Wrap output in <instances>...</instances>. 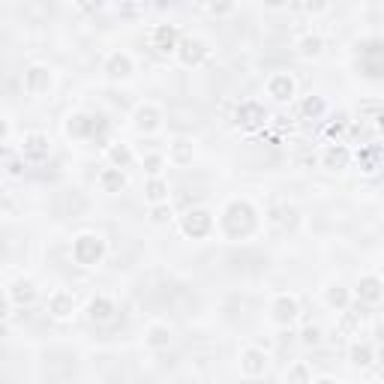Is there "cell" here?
Masks as SVG:
<instances>
[{
	"label": "cell",
	"instance_id": "6da1fadb",
	"mask_svg": "<svg viewBox=\"0 0 384 384\" xmlns=\"http://www.w3.org/2000/svg\"><path fill=\"white\" fill-rule=\"evenodd\" d=\"M255 229H259V210H255L249 202L234 198V202L225 204V210H222V232H225V237L244 240V237L255 234Z\"/></svg>",
	"mask_w": 384,
	"mask_h": 384
},
{
	"label": "cell",
	"instance_id": "7a4b0ae2",
	"mask_svg": "<svg viewBox=\"0 0 384 384\" xmlns=\"http://www.w3.org/2000/svg\"><path fill=\"white\" fill-rule=\"evenodd\" d=\"M105 259V240L99 234L84 232L73 240V261L81 267H96L99 261Z\"/></svg>",
	"mask_w": 384,
	"mask_h": 384
},
{
	"label": "cell",
	"instance_id": "3957f363",
	"mask_svg": "<svg viewBox=\"0 0 384 384\" xmlns=\"http://www.w3.org/2000/svg\"><path fill=\"white\" fill-rule=\"evenodd\" d=\"M51 88H54V73L46 63H31L24 69V93L27 96L42 99L51 93Z\"/></svg>",
	"mask_w": 384,
	"mask_h": 384
},
{
	"label": "cell",
	"instance_id": "277c9868",
	"mask_svg": "<svg viewBox=\"0 0 384 384\" xmlns=\"http://www.w3.org/2000/svg\"><path fill=\"white\" fill-rule=\"evenodd\" d=\"M66 133L73 138H99L108 133V123L105 118H90L84 111H76V115L66 118Z\"/></svg>",
	"mask_w": 384,
	"mask_h": 384
},
{
	"label": "cell",
	"instance_id": "5b68a950",
	"mask_svg": "<svg viewBox=\"0 0 384 384\" xmlns=\"http://www.w3.org/2000/svg\"><path fill=\"white\" fill-rule=\"evenodd\" d=\"M180 232L187 234V237H192V240L207 237V234L213 232V213L204 210V207H192V210H187V213L180 217Z\"/></svg>",
	"mask_w": 384,
	"mask_h": 384
},
{
	"label": "cell",
	"instance_id": "8992f818",
	"mask_svg": "<svg viewBox=\"0 0 384 384\" xmlns=\"http://www.w3.org/2000/svg\"><path fill=\"white\" fill-rule=\"evenodd\" d=\"M360 69L369 78H384V42L369 39L360 46Z\"/></svg>",
	"mask_w": 384,
	"mask_h": 384
},
{
	"label": "cell",
	"instance_id": "52a82bcc",
	"mask_svg": "<svg viewBox=\"0 0 384 384\" xmlns=\"http://www.w3.org/2000/svg\"><path fill=\"white\" fill-rule=\"evenodd\" d=\"M207 54H210V48L202 36H183L177 46V61L183 66H202L207 61Z\"/></svg>",
	"mask_w": 384,
	"mask_h": 384
},
{
	"label": "cell",
	"instance_id": "ba28073f",
	"mask_svg": "<svg viewBox=\"0 0 384 384\" xmlns=\"http://www.w3.org/2000/svg\"><path fill=\"white\" fill-rule=\"evenodd\" d=\"M48 153H51V141L46 133H27L21 138V160L42 162V160H48Z\"/></svg>",
	"mask_w": 384,
	"mask_h": 384
},
{
	"label": "cell",
	"instance_id": "9c48e42d",
	"mask_svg": "<svg viewBox=\"0 0 384 384\" xmlns=\"http://www.w3.org/2000/svg\"><path fill=\"white\" fill-rule=\"evenodd\" d=\"M234 120H237V126H244V130H255V126L267 123V111L261 103H255V99H244L234 111Z\"/></svg>",
	"mask_w": 384,
	"mask_h": 384
},
{
	"label": "cell",
	"instance_id": "30bf717a",
	"mask_svg": "<svg viewBox=\"0 0 384 384\" xmlns=\"http://www.w3.org/2000/svg\"><path fill=\"white\" fill-rule=\"evenodd\" d=\"M133 126H135L141 135H153V133L162 126V111L156 108V105H150V103L138 105L135 115H133Z\"/></svg>",
	"mask_w": 384,
	"mask_h": 384
},
{
	"label": "cell",
	"instance_id": "8fae6325",
	"mask_svg": "<svg viewBox=\"0 0 384 384\" xmlns=\"http://www.w3.org/2000/svg\"><path fill=\"white\" fill-rule=\"evenodd\" d=\"M150 46L160 51V54H177V46H180V33L175 24H156L153 33H150Z\"/></svg>",
	"mask_w": 384,
	"mask_h": 384
},
{
	"label": "cell",
	"instance_id": "7c38bea8",
	"mask_svg": "<svg viewBox=\"0 0 384 384\" xmlns=\"http://www.w3.org/2000/svg\"><path fill=\"white\" fill-rule=\"evenodd\" d=\"M240 373L247 378H261L267 373V354L261 348H244L240 351Z\"/></svg>",
	"mask_w": 384,
	"mask_h": 384
},
{
	"label": "cell",
	"instance_id": "4fadbf2b",
	"mask_svg": "<svg viewBox=\"0 0 384 384\" xmlns=\"http://www.w3.org/2000/svg\"><path fill=\"white\" fill-rule=\"evenodd\" d=\"M105 73H108V78H115V81H126V78H133L135 63H133V58L126 51H111L105 58Z\"/></svg>",
	"mask_w": 384,
	"mask_h": 384
},
{
	"label": "cell",
	"instance_id": "5bb4252c",
	"mask_svg": "<svg viewBox=\"0 0 384 384\" xmlns=\"http://www.w3.org/2000/svg\"><path fill=\"white\" fill-rule=\"evenodd\" d=\"M297 316H301V306H297V301L291 294H279L274 306H270V318H274L279 327H289Z\"/></svg>",
	"mask_w": 384,
	"mask_h": 384
},
{
	"label": "cell",
	"instance_id": "9a60e30c",
	"mask_svg": "<svg viewBox=\"0 0 384 384\" xmlns=\"http://www.w3.org/2000/svg\"><path fill=\"white\" fill-rule=\"evenodd\" d=\"M348 162H351V150L346 145H339V141L327 145L324 153H321V165L327 168V172H346Z\"/></svg>",
	"mask_w": 384,
	"mask_h": 384
},
{
	"label": "cell",
	"instance_id": "2e32d148",
	"mask_svg": "<svg viewBox=\"0 0 384 384\" xmlns=\"http://www.w3.org/2000/svg\"><path fill=\"white\" fill-rule=\"evenodd\" d=\"M294 90H297V84L289 73H274L267 78V96L276 99V103H289V99L294 96Z\"/></svg>",
	"mask_w": 384,
	"mask_h": 384
},
{
	"label": "cell",
	"instance_id": "e0dca14e",
	"mask_svg": "<svg viewBox=\"0 0 384 384\" xmlns=\"http://www.w3.org/2000/svg\"><path fill=\"white\" fill-rule=\"evenodd\" d=\"M6 301L12 303V306H31L33 301H36V286L31 279H16L12 286L6 289Z\"/></svg>",
	"mask_w": 384,
	"mask_h": 384
},
{
	"label": "cell",
	"instance_id": "ac0fdd59",
	"mask_svg": "<svg viewBox=\"0 0 384 384\" xmlns=\"http://www.w3.org/2000/svg\"><path fill=\"white\" fill-rule=\"evenodd\" d=\"M73 312H76V297L69 294V291H54L48 297V316L51 318H58V321H66V318H73Z\"/></svg>",
	"mask_w": 384,
	"mask_h": 384
},
{
	"label": "cell",
	"instance_id": "d6986e66",
	"mask_svg": "<svg viewBox=\"0 0 384 384\" xmlns=\"http://www.w3.org/2000/svg\"><path fill=\"white\" fill-rule=\"evenodd\" d=\"M354 291H358V297L363 303H378L384 297V279L375 276V274H366V276L358 279V289Z\"/></svg>",
	"mask_w": 384,
	"mask_h": 384
},
{
	"label": "cell",
	"instance_id": "ffe728a7",
	"mask_svg": "<svg viewBox=\"0 0 384 384\" xmlns=\"http://www.w3.org/2000/svg\"><path fill=\"white\" fill-rule=\"evenodd\" d=\"M115 301L111 297H105V294H96V297H90V303H88V316H90V321H99V324H105V321H111L115 318Z\"/></svg>",
	"mask_w": 384,
	"mask_h": 384
},
{
	"label": "cell",
	"instance_id": "44dd1931",
	"mask_svg": "<svg viewBox=\"0 0 384 384\" xmlns=\"http://www.w3.org/2000/svg\"><path fill=\"white\" fill-rule=\"evenodd\" d=\"M168 160H172L177 168L190 165V162L195 160V145H192L190 138H175L172 147H168Z\"/></svg>",
	"mask_w": 384,
	"mask_h": 384
},
{
	"label": "cell",
	"instance_id": "7402d4cb",
	"mask_svg": "<svg viewBox=\"0 0 384 384\" xmlns=\"http://www.w3.org/2000/svg\"><path fill=\"white\" fill-rule=\"evenodd\" d=\"M126 187V175H123V168H103L99 172V190L108 192V195H118L120 190Z\"/></svg>",
	"mask_w": 384,
	"mask_h": 384
},
{
	"label": "cell",
	"instance_id": "603a6c76",
	"mask_svg": "<svg viewBox=\"0 0 384 384\" xmlns=\"http://www.w3.org/2000/svg\"><path fill=\"white\" fill-rule=\"evenodd\" d=\"M297 219H301V217H297V210L291 204H282V207H276L274 213H270V222H274L279 232H294Z\"/></svg>",
	"mask_w": 384,
	"mask_h": 384
},
{
	"label": "cell",
	"instance_id": "cb8c5ba5",
	"mask_svg": "<svg viewBox=\"0 0 384 384\" xmlns=\"http://www.w3.org/2000/svg\"><path fill=\"white\" fill-rule=\"evenodd\" d=\"M297 54L301 58H306V61H312V58H318V54L324 51V39L318 36V33H303L301 39H297Z\"/></svg>",
	"mask_w": 384,
	"mask_h": 384
},
{
	"label": "cell",
	"instance_id": "d4e9b609",
	"mask_svg": "<svg viewBox=\"0 0 384 384\" xmlns=\"http://www.w3.org/2000/svg\"><path fill=\"white\" fill-rule=\"evenodd\" d=\"M348 360H351L354 366H360V369L373 366V363H375V348L369 346V343H351V348H348Z\"/></svg>",
	"mask_w": 384,
	"mask_h": 384
},
{
	"label": "cell",
	"instance_id": "484cf974",
	"mask_svg": "<svg viewBox=\"0 0 384 384\" xmlns=\"http://www.w3.org/2000/svg\"><path fill=\"white\" fill-rule=\"evenodd\" d=\"M145 343L150 348H168V343H172V331H168V324H150L147 333H145Z\"/></svg>",
	"mask_w": 384,
	"mask_h": 384
},
{
	"label": "cell",
	"instance_id": "4316f807",
	"mask_svg": "<svg viewBox=\"0 0 384 384\" xmlns=\"http://www.w3.org/2000/svg\"><path fill=\"white\" fill-rule=\"evenodd\" d=\"M145 198L156 207V204H168V183L162 177H150L145 187Z\"/></svg>",
	"mask_w": 384,
	"mask_h": 384
},
{
	"label": "cell",
	"instance_id": "83f0119b",
	"mask_svg": "<svg viewBox=\"0 0 384 384\" xmlns=\"http://www.w3.org/2000/svg\"><path fill=\"white\" fill-rule=\"evenodd\" d=\"M348 301H351V294H348L346 286H339V282H333V286L324 291V303L331 306V309H346Z\"/></svg>",
	"mask_w": 384,
	"mask_h": 384
},
{
	"label": "cell",
	"instance_id": "f1b7e54d",
	"mask_svg": "<svg viewBox=\"0 0 384 384\" xmlns=\"http://www.w3.org/2000/svg\"><path fill=\"white\" fill-rule=\"evenodd\" d=\"M133 150H130V145H111L108 147V162L115 165V168H130L133 165Z\"/></svg>",
	"mask_w": 384,
	"mask_h": 384
},
{
	"label": "cell",
	"instance_id": "f546056e",
	"mask_svg": "<svg viewBox=\"0 0 384 384\" xmlns=\"http://www.w3.org/2000/svg\"><path fill=\"white\" fill-rule=\"evenodd\" d=\"M286 384H312V369H309V363H303V360L291 363L289 373H286Z\"/></svg>",
	"mask_w": 384,
	"mask_h": 384
},
{
	"label": "cell",
	"instance_id": "4dcf8cb0",
	"mask_svg": "<svg viewBox=\"0 0 384 384\" xmlns=\"http://www.w3.org/2000/svg\"><path fill=\"white\" fill-rule=\"evenodd\" d=\"M324 111H327V103H324L321 96H306L303 103H301V115H303V118H309V120L324 118Z\"/></svg>",
	"mask_w": 384,
	"mask_h": 384
},
{
	"label": "cell",
	"instance_id": "1f68e13d",
	"mask_svg": "<svg viewBox=\"0 0 384 384\" xmlns=\"http://www.w3.org/2000/svg\"><path fill=\"white\" fill-rule=\"evenodd\" d=\"M162 165H165V160L160 153H147L145 156V172L150 175V177H160L162 175Z\"/></svg>",
	"mask_w": 384,
	"mask_h": 384
},
{
	"label": "cell",
	"instance_id": "d6a6232c",
	"mask_svg": "<svg viewBox=\"0 0 384 384\" xmlns=\"http://www.w3.org/2000/svg\"><path fill=\"white\" fill-rule=\"evenodd\" d=\"M168 219H172V204H156V207H150V222L165 225Z\"/></svg>",
	"mask_w": 384,
	"mask_h": 384
},
{
	"label": "cell",
	"instance_id": "836d02e7",
	"mask_svg": "<svg viewBox=\"0 0 384 384\" xmlns=\"http://www.w3.org/2000/svg\"><path fill=\"white\" fill-rule=\"evenodd\" d=\"M301 343H303V346H321V327H316V324L303 327V333H301Z\"/></svg>",
	"mask_w": 384,
	"mask_h": 384
},
{
	"label": "cell",
	"instance_id": "e575fe53",
	"mask_svg": "<svg viewBox=\"0 0 384 384\" xmlns=\"http://www.w3.org/2000/svg\"><path fill=\"white\" fill-rule=\"evenodd\" d=\"M375 153H378L375 147H369V150L358 153V162H363V172H369V175H373L375 168H378V165H375Z\"/></svg>",
	"mask_w": 384,
	"mask_h": 384
},
{
	"label": "cell",
	"instance_id": "d590c367",
	"mask_svg": "<svg viewBox=\"0 0 384 384\" xmlns=\"http://www.w3.org/2000/svg\"><path fill=\"white\" fill-rule=\"evenodd\" d=\"M210 16H232L234 12V4H210V6H204Z\"/></svg>",
	"mask_w": 384,
	"mask_h": 384
},
{
	"label": "cell",
	"instance_id": "8d00e7d4",
	"mask_svg": "<svg viewBox=\"0 0 384 384\" xmlns=\"http://www.w3.org/2000/svg\"><path fill=\"white\" fill-rule=\"evenodd\" d=\"M6 175H9V177H19V175H21V162L12 160V156L6 160Z\"/></svg>",
	"mask_w": 384,
	"mask_h": 384
},
{
	"label": "cell",
	"instance_id": "74e56055",
	"mask_svg": "<svg viewBox=\"0 0 384 384\" xmlns=\"http://www.w3.org/2000/svg\"><path fill=\"white\" fill-rule=\"evenodd\" d=\"M303 9L306 12H327L331 6H327V4H303Z\"/></svg>",
	"mask_w": 384,
	"mask_h": 384
},
{
	"label": "cell",
	"instance_id": "f35d334b",
	"mask_svg": "<svg viewBox=\"0 0 384 384\" xmlns=\"http://www.w3.org/2000/svg\"><path fill=\"white\" fill-rule=\"evenodd\" d=\"M78 9H84V12H99V9H103V4H81Z\"/></svg>",
	"mask_w": 384,
	"mask_h": 384
},
{
	"label": "cell",
	"instance_id": "ab89813d",
	"mask_svg": "<svg viewBox=\"0 0 384 384\" xmlns=\"http://www.w3.org/2000/svg\"><path fill=\"white\" fill-rule=\"evenodd\" d=\"M375 336H378L381 343H384V321H378V327H375Z\"/></svg>",
	"mask_w": 384,
	"mask_h": 384
},
{
	"label": "cell",
	"instance_id": "60d3db41",
	"mask_svg": "<svg viewBox=\"0 0 384 384\" xmlns=\"http://www.w3.org/2000/svg\"><path fill=\"white\" fill-rule=\"evenodd\" d=\"M316 384H336V381H333V378H318Z\"/></svg>",
	"mask_w": 384,
	"mask_h": 384
},
{
	"label": "cell",
	"instance_id": "b9f144b4",
	"mask_svg": "<svg viewBox=\"0 0 384 384\" xmlns=\"http://www.w3.org/2000/svg\"><path fill=\"white\" fill-rule=\"evenodd\" d=\"M381 130H384V118H381Z\"/></svg>",
	"mask_w": 384,
	"mask_h": 384
}]
</instances>
